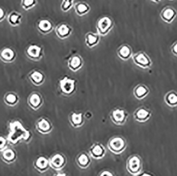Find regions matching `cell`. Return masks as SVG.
Segmentation results:
<instances>
[{
    "label": "cell",
    "instance_id": "8992f818",
    "mask_svg": "<svg viewBox=\"0 0 177 176\" xmlns=\"http://www.w3.org/2000/svg\"><path fill=\"white\" fill-rule=\"evenodd\" d=\"M25 52L27 57L33 61H39L43 57V48L35 44L28 46Z\"/></svg>",
    "mask_w": 177,
    "mask_h": 176
},
{
    "label": "cell",
    "instance_id": "7c38bea8",
    "mask_svg": "<svg viewBox=\"0 0 177 176\" xmlns=\"http://www.w3.org/2000/svg\"><path fill=\"white\" fill-rule=\"evenodd\" d=\"M106 153L104 146L100 143H93L89 149V154L95 159H101Z\"/></svg>",
    "mask_w": 177,
    "mask_h": 176
},
{
    "label": "cell",
    "instance_id": "277c9868",
    "mask_svg": "<svg viewBox=\"0 0 177 176\" xmlns=\"http://www.w3.org/2000/svg\"><path fill=\"white\" fill-rule=\"evenodd\" d=\"M114 26V22L109 16H104L99 18L96 23L98 34L101 36H106L110 32Z\"/></svg>",
    "mask_w": 177,
    "mask_h": 176
},
{
    "label": "cell",
    "instance_id": "52a82bcc",
    "mask_svg": "<svg viewBox=\"0 0 177 176\" xmlns=\"http://www.w3.org/2000/svg\"><path fill=\"white\" fill-rule=\"evenodd\" d=\"M128 115V113L124 109H116L111 111L110 117L115 124L120 126L125 123Z\"/></svg>",
    "mask_w": 177,
    "mask_h": 176
},
{
    "label": "cell",
    "instance_id": "f546056e",
    "mask_svg": "<svg viewBox=\"0 0 177 176\" xmlns=\"http://www.w3.org/2000/svg\"><path fill=\"white\" fill-rule=\"evenodd\" d=\"M74 0H62L61 9L63 12L69 11L71 9L73 5V2Z\"/></svg>",
    "mask_w": 177,
    "mask_h": 176
},
{
    "label": "cell",
    "instance_id": "d590c367",
    "mask_svg": "<svg viewBox=\"0 0 177 176\" xmlns=\"http://www.w3.org/2000/svg\"><path fill=\"white\" fill-rule=\"evenodd\" d=\"M171 47L172 52L177 56V41L173 43Z\"/></svg>",
    "mask_w": 177,
    "mask_h": 176
},
{
    "label": "cell",
    "instance_id": "4dcf8cb0",
    "mask_svg": "<svg viewBox=\"0 0 177 176\" xmlns=\"http://www.w3.org/2000/svg\"><path fill=\"white\" fill-rule=\"evenodd\" d=\"M147 93V90L143 86H139L134 90V94L138 98L142 97Z\"/></svg>",
    "mask_w": 177,
    "mask_h": 176
},
{
    "label": "cell",
    "instance_id": "e0dca14e",
    "mask_svg": "<svg viewBox=\"0 0 177 176\" xmlns=\"http://www.w3.org/2000/svg\"><path fill=\"white\" fill-rule=\"evenodd\" d=\"M177 16V11L171 6H167L164 8L160 13L162 20L168 23L173 22Z\"/></svg>",
    "mask_w": 177,
    "mask_h": 176
},
{
    "label": "cell",
    "instance_id": "f1b7e54d",
    "mask_svg": "<svg viewBox=\"0 0 177 176\" xmlns=\"http://www.w3.org/2000/svg\"><path fill=\"white\" fill-rule=\"evenodd\" d=\"M149 114V113L148 111L145 110V109H141L136 111L134 115L138 121H143L148 117Z\"/></svg>",
    "mask_w": 177,
    "mask_h": 176
},
{
    "label": "cell",
    "instance_id": "836d02e7",
    "mask_svg": "<svg viewBox=\"0 0 177 176\" xmlns=\"http://www.w3.org/2000/svg\"><path fill=\"white\" fill-rule=\"evenodd\" d=\"M101 176H112L114 174L112 172L108 170H104L100 173Z\"/></svg>",
    "mask_w": 177,
    "mask_h": 176
},
{
    "label": "cell",
    "instance_id": "ac0fdd59",
    "mask_svg": "<svg viewBox=\"0 0 177 176\" xmlns=\"http://www.w3.org/2000/svg\"><path fill=\"white\" fill-rule=\"evenodd\" d=\"M75 162L79 168L83 169L88 168L91 163L90 155L86 152L79 153L75 158Z\"/></svg>",
    "mask_w": 177,
    "mask_h": 176
},
{
    "label": "cell",
    "instance_id": "8d00e7d4",
    "mask_svg": "<svg viewBox=\"0 0 177 176\" xmlns=\"http://www.w3.org/2000/svg\"><path fill=\"white\" fill-rule=\"evenodd\" d=\"M151 1H153V2H155V3H158V2L161 1V0H151Z\"/></svg>",
    "mask_w": 177,
    "mask_h": 176
},
{
    "label": "cell",
    "instance_id": "d6a6232c",
    "mask_svg": "<svg viewBox=\"0 0 177 176\" xmlns=\"http://www.w3.org/2000/svg\"><path fill=\"white\" fill-rule=\"evenodd\" d=\"M6 13L4 9L0 7V22H2L6 18Z\"/></svg>",
    "mask_w": 177,
    "mask_h": 176
},
{
    "label": "cell",
    "instance_id": "d6986e66",
    "mask_svg": "<svg viewBox=\"0 0 177 176\" xmlns=\"http://www.w3.org/2000/svg\"><path fill=\"white\" fill-rule=\"evenodd\" d=\"M34 166L36 169L39 172L41 173L46 172L51 167L49 158L45 156H39L34 162Z\"/></svg>",
    "mask_w": 177,
    "mask_h": 176
},
{
    "label": "cell",
    "instance_id": "6da1fadb",
    "mask_svg": "<svg viewBox=\"0 0 177 176\" xmlns=\"http://www.w3.org/2000/svg\"><path fill=\"white\" fill-rule=\"evenodd\" d=\"M10 129L8 140L11 144L16 145L20 141L28 142L30 140L31 133L24 128L19 121H15L10 123Z\"/></svg>",
    "mask_w": 177,
    "mask_h": 176
},
{
    "label": "cell",
    "instance_id": "2e32d148",
    "mask_svg": "<svg viewBox=\"0 0 177 176\" xmlns=\"http://www.w3.org/2000/svg\"><path fill=\"white\" fill-rule=\"evenodd\" d=\"M134 63L143 68L148 67L150 65V58L146 54L143 52H140L133 56Z\"/></svg>",
    "mask_w": 177,
    "mask_h": 176
},
{
    "label": "cell",
    "instance_id": "cb8c5ba5",
    "mask_svg": "<svg viewBox=\"0 0 177 176\" xmlns=\"http://www.w3.org/2000/svg\"><path fill=\"white\" fill-rule=\"evenodd\" d=\"M22 19V15L20 12L13 11L10 12L8 16V22L12 27H18L21 24Z\"/></svg>",
    "mask_w": 177,
    "mask_h": 176
},
{
    "label": "cell",
    "instance_id": "ba28073f",
    "mask_svg": "<svg viewBox=\"0 0 177 176\" xmlns=\"http://www.w3.org/2000/svg\"><path fill=\"white\" fill-rule=\"evenodd\" d=\"M141 167V160L136 155L130 156L126 162V168L130 174H136L139 172Z\"/></svg>",
    "mask_w": 177,
    "mask_h": 176
},
{
    "label": "cell",
    "instance_id": "4316f807",
    "mask_svg": "<svg viewBox=\"0 0 177 176\" xmlns=\"http://www.w3.org/2000/svg\"><path fill=\"white\" fill-rule=\"evenodd\" d=\"M4 101L6 104L13 106L18 103L19 97L17 94L13 92H10L6 94L4 97Z\"/></svg>",
    "mask_w": 177,
    "mask_h": 176
},
{
    "label": "cell",
    "instance_id": "9a60e30c",
    "mask_svg": "<svg viewBox=\"0 0 177 176\" xmlns=\"http://www.w3.org/2000/svg\"><path fill=\"white\" fill-rule=\"evenodd\" d=\"M43 98L40 93L34 92L32 93L28 99V103L30 107L34 110H37L43 105Z\"/></svg>",
    "mask_w": 177,
    "mask_h": 176
},
{
    "label": "cell",
    "instance_id": "5b68a950",
    "mask_svg": "<svg viewBox=\"0 0 177 176\" xmlns=\"http://www.w3.org/2000/svg\"><path fill=\"white\" fill-rule=\"evenodd\" d=\"M49 162L51 168L56 171H60L66 166L67 159L62 153H56L49 158Z\"/></svg>",
    "mask_w": 177,
    "mask_h": 176
},
{
    "label": "cell",
    "instance_id": "9c48e42d",
    "mask_svg": "<svg viewBox=\"0 0 177 176\" xmlns=\"http://www.w3.org/2000/svg\"><path fill=\"white\" fill-rule=\"evenodd\" d=\"M37 130L43 135H47L51 132L53 129V125L48 119L45 117L40 118L36 123Z\"/></svg>",
    "mask_w": 177,
    "mask_h": 176
},
{
    "label": "cell",
    "instance_id": "f35d334b",
    "mask_svg": "<svg viewBox=\"0 0 177 176\" xmlns=\"http://www.w3.org/2000/svg\"><path fill=\"white\" fill-rule=\"evenodd\" d=\"M170 1H172V0H170Z\"/></svg>",
    "mask_w": 177,
    "mask_h": 176
},
{
    "label": "cell",
    "instance_id": "4fadbf2b",
    "mask_svg": "<svg viewBox=\"0 0 177 176\" xmlns=\"http://www.w3.org/2000/svg\"><path fill=\"white\" fill-rule=\"evenodd\" d=\"M84 61L81 56L75 54L72 56L67 61V66L69 69L74 72L78 71L82 67Z\"/></svg>",
    "mask_w": 177,
    "mask_h": 176
},
{
    "label": "cell",
    "instance_id": "5bb4252c",
    "mask_svg": "<svg viewBox=\"0 0 177 176\" xmlns=\"http://www.w3.org/2000/svg\"><path fill=\"white\" fill-rule=\"evenodd\" d=\"M37 29L41 34H47L53 30L54 24L49 19L43 18L37 23Z\"/></svg>",
    "mask_w": 177,
    "mask_h": 176
},
{
    "label": "cell",
    "instance_id": "74e56055",
    "mask_svg": "<svg viewBox=\"0 0 177 176\" xmlns=\"http://www.w3.org/2000/svg\"><path fill=\"white\" fill-rule=\"evenodd\" d=\"M57 176H66V174H63V173H59V174H57Z\"/></svg>",
    "mask_w": 177,
    "mask_h": 176
},
{
    "label": "cell",
    "instance_id": "484cf974",
    "mask_svg": "<svg viewBox=\"0 0 177 176\" xmlns=\"http://www.w3.org/2000/svg\"><path fill=\"white\" fill-rule=\"evenodd\" d=\"M17 153L12 148L5 149L3 150L1 156L2 160L8 163L14 162L17 159Z\"/></svg>",
    "mask_w": 177,
    "mask_h": 176
},
{
    "label": "cell",
    "instance_id": "ffe728a7",
    "mask_svg": "<svg viewBox=\"0 0 177 176\" xmlns=\"http://www.w3.org/2000/svg\"><path fill=\"white\" fill-rule=\"evenodd\" d=\"M69 120L72 127L74 128H80L85 124V117L82 113H71L69 115Z\"/></svg>",
    "mask_w": 177,
    "mask_h": 176
},
{
    "label": "cell",
    "instance_id": "30bf717a",
    "mask_svg": "<svg viewBox=\"0 0 177 176\" xmlns=\"http://www.w3.org/2000/svg\"><path fill=\"white\" fill-rule=\"evenodd\" d=\"M16 51L11 47H4L0 50V59L6 63L13 62L17 58Z\"/></svg>",
    "mask_w": 177,
    "mask_h": 176
},
{
    "label": "cell",
    "instance_id": "1f68e13d",
    "mask_svg": "<svg viewBox=\"0 0 177 176\" xmlns=\"http://www.w3.org/2000/svg\"><path fill=\"white\" fill-rule=\"evenodd\" d=\"M8 142V139L2 136H0V151H3L6 148Z\"/></svg>",
    "mask_w": 177,
    "mask_h": 176
},
{
    "label": "cell",
    "instance_id": "8fae6325",
    "mask_svg": "<svg viewBox=\"0 0 177 176\" xmlns=\"http://www.w3.org/2000/svg\"><path fill=\"white\" fill-rule=\"evenodd\" d=\"M55 31L56 36L59 39H65L71 36L73 31V29L69 24L62 23L56 26Z\"/></svg>",
    "mask_w": 177,
    "mask_h": 176
},
{
    "label": "cell",
    "instance_id": "d4e9b609",
    "mask_svg": "<svg viewBox=\"0 0 177 176\" xmlns=\"http://www.w3.org/2000/svg\"><path fill=\"white\" fill-rule=\"evenodd\" d=\"M74 10L77 15L82 16L88 14L90 11L89 4L84 1H80L74 4Z\"/></svg>",
    "mask_w": 177,
    "mask_h": 176
},
{
    "label": "cell",
    "instance_id": "e575fe53",
    "mask_svg": "<svg viewBox=\"0 0 177 176\" xmlns=\"http://www.w3.org/2000/svg\"><path fill=\"white\" fill-rule=\"evenodd\" d=\"M169 100L171 103H175L177 102V96L174 94H172L169 96Z\"/></svg>",
    "mask_w": 177,
    "mask_h": 176
},
{
    "label": "cell",
    "instance_id": "83f0119b",
    "mask_svg": "<svg viewBox=\"0 0 177 176\" xmlns=\"http://www.w3.org/2000/svg\"><path fill=\"white\" fill-rule=\"evenodd\" d=\"M37 3V0H21L22 8L26 11L31 10Z\"/></svg>",
    "mask_w": 177,
    "mask_h": 176
},
{
    "label": "cell",
    "instance_id": "603a6c76",
    "mask_svg": "<svg viewBox=\"0 0 177 176\" xmlns=\"http://www.w3.org/2000/svg\"><path fill=\"white\" fill-rule=\"evenodd\" d=\"M100 40V36L98 34L88 32L85 36V43L88 47L93 48L96 46Z\"/></svg>",
    "mask_w": 177,
    "mask_h": 176
},
{
    "label": "cell",
    "instance_id": "44dd1931",
    "mask_svg": "<svg viewBox=\"0 0 177 176\" xmlns=\"http://www.w3.org/2000/svg\"><path fill=\"white\" fill-rule=\"evenodd\" d=\"M28 77L32 83L36 86L42 85L45 80V76L43 73L38 70H34L31 71Z\"/></svg>",
    "mask_w": 177,
    "mask_h": 176
},
{
    "label": "cell",
    "instance_id": "7402d4cb",
    "mask_svg": "<svg viewBox=\"0 0 177 176\" xmlns=\"http://www.w3.org/2000/svg\"><path fill=\"white\" fill-rule=\"evenodd\" d=\"M117 54L121 59L127 60L132 56V48L127 44H123L118 47L117 50Z\"/></svg>",
    "mask_w": 177,
    "mask_h": 176
},
{
    "label": "cell",
    "instance_id": "7a4b0ae2",
    "mask_svg": "<svg viewBox=\"0 0 177 176\" xmlns=\"http://www.w3.org/2000/svg\"><path fill=\"white\" fill-rule=\"evenodd\" d=\"M127 146L125 138L120 135H116L109 140L107 147L111 153L115 154H120L122 153Z\"/></svg>",
    "mask_w": 177,
    "mask_h": 176
},
{
    "label": "cell",
    "instance_id": "3957f363",
    "mask_svg": "<svg viewBox=\"0 0 177 176\" xmlns=\"http://www.w3.org/2000/svg\"><path fill=\"white\" fill-rule=\"evenodd\" d=\"M58 85L60 92L65 96H70L73 95L77 89V81L67 76L60 79Z\"/></svg>",
    "mask_w": 177,
    "mask_h": 176
}]
</instances>
